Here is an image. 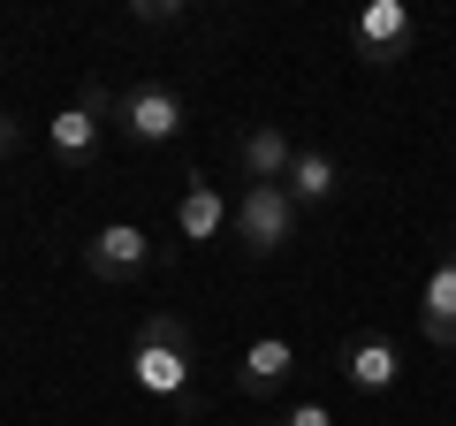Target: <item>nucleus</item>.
<instances>
[{
  "instance_id": "obj_1",
  "label": "nucleus",
  "mask_w": 456,
  "mask_h": 426,
  "mask_svg": "<svg viewBox=\"0 0 456 426\" xmlns=\"http://www.w3.org/2000/svg\"><path fill=\"white\" fill-rule=\"evenodd\" d=\"M191 365H198L191 320H183V312H145V320H137V343H130V381H137V396L175 404V396L191 389Z\"/></svg>"
},
{
  "instance_id": "obj_2",
  "label": "nucleus",
  "mask_w": 456,
  "mask_h": 426,
  "mask_svg": "<svg viewBox=\"0 0 456 426\" xmlns=\"http://www.w3.org/2000/svg\"><path fill=\"white\" fill-rule=\"evenodd\" d=\"M183 122H191V107H183L175 84H130V92H114V130L130 137V145H175Z\"/></svg>"
},
{
  "instance_id": "obj_3",
  "label": "nucleus",
  "mask_w": 456,
  "mask_h": 426,
  "mask_svg": "<svg viewBox=\"0 0 456 426\" xmlns=\"http://www.w3.org/2000/svg\"><path fill=\"white\" fill-rule=\"evenodd\" d=\"M228 229H236L244 259H274V251L289 244V229H297V198L281 191V183H244L236 213H228Z\"/></svg>"
},
{
  "instance_id": "obj_4",
  "label": "nucleus",
  "mask_w": 456,
  "mask_h": 426,
  "mask_svg": "<svg viewBox=\"0 0 456 426\" xmlns=\"http://www.w3.org/2000/svg\"><path fill=\"white\" fill-rule=\"evenodd\" d=\"M411 38H419V16H411L403 0H365L358 23H350V46H358L365 69H395L411 53Z\"/></svg>"
},
{
  "instance_id": "obj_5",
  "label": "nucleus",
  "mask_w": 456,
  "mask_h": 426,
  "mask_svg": "<svg viewBox=\"0 0 456 426\" xmlns=\"http://www.w3.org/2000/svg\"><path fill=\"white\" fill-rule=\"evenodd\" d=\"M145 266H152V236L137 229V221H107V229L84 244V274L107 282V290H114V282H137Z\"/></svg>"
},
{
  "instance_id": "obj_6",
  "label": "nucleus",
  "mask_w": 456,
  "mask_h": 426,
  "mask_svg": "<svg viewBox=\"0 0 456 426\" xmlns=\"http://www.w3.org/2000/svg\"><path fill=\"white\" fill-rule=\"evenodd\" d=\"M335 365H342V381H350L358 396H388V389H395V373H403L395 343H388V335H373V328H365V335H350Z\"/></svg>"
},
{
  "instance_id": "obj_7",
  "label": "nucleus",
  "mask_w": 456,
  "mask_h": 426,
  "mask_svg": "<svg viewBox=\"0 0 456 426\" xmlns=\"http://www.w3.org/2000/svg\"><path fill=\"white\" fill-rule=\"evenodd\" d=\"M289 160H297V145H289L281 122H251V130L236 137V168H244V183H289Z\"/></svg>"
},
{
  "instance_id": "obj_8",
  "label": "nucleus",
  "mask_w": 456,
  "mask_h": 426,
  "mask_svg": "<svg viewBox=\"0 0 456 426\" xmlns=\"http://www.w3.org/2000/svg\"><path fill=\"white\" fill-rule=\"evenodd\" d=\"M289 373H297V350L281 343V335H259V343L244 350V365H236V389L266 404V396H281V389H289Z\"/></svg>"
},
{
  "instance_id": "obj_9",
  "label": "nucleus",
  "mask_w": 456,
  "mask_h": 426,
  "mask_svg": "<svg viewBox=\"0 0 456 426\" xmlns=\"http://www.w3.org/2000/svg\"><path fill=\"white\" fill-rule=\"evenodd\" d=\"M419 335L434 350H456V259H441L426 274V297H419Z\"/></svg>"
},
{
  "instance_id": "obj_10",
  "label": "nucleus",
  "mask_w": 456,
  "mask_h": 426,
  "mask_svg": "<svg viewBox=\"0 0 456 426\" xmlns=\"http://www.w3.org/2000/svg\"><path fill=\"white\" fill-rule=\"evenodd\" d=\"M46 145L61 168H92L99 160V115H84V107H61V115L46 122Z\"/></svg>"
},
{
  "instance_id": "obj_11",
  "label": "nucleus",
  "mask_w": 456,
  "mask_h": 426,
  "mask_svg": "<svg viewBox=\"0 0 456 426\" xmlns=\"http://www.w3.org/2000/svg\"><path fill=\"white\" fill-rule=\"evenodd\" d=\"M228 213H236V206H228V198L213 191V183H191V191H183V206H175V229L191 236V244H213Z\"/></svg>"
},
{
  "instance_id": "obj_12",
  "label": "nucleus",
  "mask_w": 456,
  "mask_h": 426,
  "mask_svg": "<svg viewBox=\"0 0 456 426\" xmlns=\"http://www.w3.org/2000/svg\"><path fill=\"white\" fill-rule=\"evenodd\" d=\"M281 191H289L297 206H327V198H335V160H327V152H297Z\"/></svg>"
},
{
  "instance_id": "obj_13",
  "label": "nucleus",
  "mask_w": 456,
  "mask_h": 426,
  "mask_svg": "<svg viewBox=\"0 0 456 426\" xmlns=\"http://www.w3.org/2000/svg\"><path fill=\"white\" fill-rule=\"evenodd\" d=\"M130 23H145V31H167V23H183V0H130Z\"/></svg>"
},
{
  "instance_id": "obj_14",
  "label": "nucleus",
  "mask_w": 456,
  "mask_h": 426,
  "mask_svg": "<svg viewBox=\"0 0 456 426\" xmlns=\"http://www.w3.org/2000/svg\"><path fill=\"white\" fill-rule=\"evenodd\" d=\"M77 107H84V115H99V122H107V115H114V92H107V84H84V92H77Z\"/></svg>"
},
{
  "instance_id": "obj_15",
  "label": "nucleus",
  "mask_w": 456,
  "mask_h": 426,
  "mask_svg": "<svg viewBox=\"0 0 456 426\" xmlns=\"http://www.w3.org/2000/svg\"><path fill=\"white\" fill-rule=\"evenodd\" d=\"M281 426H335V419H327V404H297Z\"/></svg>"
},
{
  "instance_id": "obj_16",
  "label": "nucleus",
  "mask_w": 456,
  "mask_h": 426,
  "mask_svg": "<svg viewBox=\"0 0 456 426\" xmlns=\"http://www.w3.org/2000/svg\"><path fill=\"white\" fill-rule=\"evenodd\" d=\"M23 145V130H16V115H0V160H8V152Z\"/></svg>"
}]
</instances>
